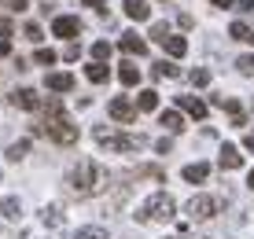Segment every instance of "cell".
<instances>
[{
    "label": "cell",
    "instance_id": "cell-1",
    "mask_svg": "<svg viewBox=\"0 0 254 239\" xmlns=\"http://www.w3.org/2000/svg\"><path fill=\"white\" fill-rule=\"evenodd\" d=\"M66 188H70V195H77V199H92V195H100V191L107 188V170H103L96 158H81V162L70 170Z\"/></svg>",
    "mask_w": 254,
    "mask_h": 239
},
{
    "label": "cell",
    "instance_id": "cell-2",
    "mask_svg": "<svg viewBox=\"0 0 254 239\" xmlns=\"http://www.w3.org/2000/svg\"><path fill=\"white\" fill-rule=\"evenodd\" d=\"M33 132H37V136H52L56 144H63V147L77 144V125L70 121V114L63 111V103H59V100H48L45 121H37V125H33Z\"/></svg>",
    "mask_w": 254,
    "mask_h": 239
},
{
    "label": "cell",
    "instance_id": "cell-3",
    "mask_svg": "<svg viewBox=\"0 0 254 239\" xmlns=\"http://www.w3.org/2000/svg\"><path fill=\"white\" fill-rule=\"evenodd\" d=\"M173 214H177V202L166 195V191H155L151 199H144V202H140L136 221H140V225H151V221H170Z\"/></svg>",
    "mask_w": 254,
    "mask_h": 239
},
{
    "label": "cell",
    "instance_id": "cell-4",
    "mask_svg": "<svg viewBox=\"0 0 254 239\" xmlns=\"http://www.w3.org/2000/svg\"><path fill=\"white\" fill-rule=\"evenodd\" d=\"M96 144L107 147V151H140V147H144V136H126V132L96 125Z\"/></svg>",
    "mask_w": 254,
    "mask_h": 239
},
{
    "label": "cell",
    "instance_id": "cell-5",
    "mask_svg": "<svg viewBox=\"0 0 254 239\" xmlns=\"http://www.w3.org/2000/svg\"><path fill=\"white\" fill-rule=\"evenodd\" d=\"M217 206H221V202L214 195H191L188 199V221H210L217 214Z\"/></svg>",
    "mask_w": 254,
    "mask_h": 239
},
{
    "label": "cell",
    "instance_id": "cell-6",
    "mask_svg": "<svg viewBox=\"0 0 254 239\" xmlns=\"http://www.w3.org/2000/svg\"><path fill=\"white\" fill-rule=\"evenodd\" d=\"M107 114L115 121H122V125H129V121H136V107L126 100V96H118V100H111V107H107Z\"/></svg>",
    "mask_w": 254,
    "mask_h": 239
},
{
    "label": "cell",
    "instance_id": "cell-7",
    "mask_svg": "<svg viewBox=\"0 0 254 239\" xmlns=\"http://www.w3.org/2000/svg\"><path fill=\"white\" fill-rule=\"evenodd\" d=\"M52 33H56V37H77V33H81V22L74 19V15H59L56 22H52Z\"/></svg>",
    "mask_w": 254,
    "mask_h": 239
},
{
    "label": "cell",
    "instance_id": "cell-8",
    "mask_svg": "<svg viewBox=\"0 0 254 239\" xmlns=\"http://www.w3.org/2000/svg\"><path fill=\"white\" fill-rule=\"evenodd\" d=\"M11 103H15V107H22V111H37V107H41V96L33 92V88H15V92H11Z\"/></svg>",
    "mask_w": 254,
    "mask_h": 239
},
{
    "label": "cell",
    "instance_id": "cell-9",
    "mask_svg": "<svg viewBox=\"0 0 254 239\" xmlns=\"http://www.w3.org/2000/svg\"><path fill=\"white\" fill-rule=\"evenodd\" d=\"M177 107L185 114H191V118H206V103L195 100V96H177Z\"/></svg>",
    "mask_w": 254,
    "mask_h": 239
},
{
    "label": "cell",
    "instance_id": "cell-10",
    "mask_svg": "<svg viewBox=\"0 0 254 239\" xmlns=\"http://www.w3.org/2000/svg\"><path fill=\"white\" fill-rule=\"evenodd\" d=\"M217 162H221V170H240V166H243V155H240V147L225 144L221 155H217Z\"/></svg>",
    "mask_w": 254,
    "mask_h": 239
},
{
    "label": "cell",
    "instance_id": "cell-11",
    "mask_svg": "<svg viewBox=\"0 0 254 239\" xmlns=\"http://www.w3.org/2000/svg\"><path fill=\"white\" fill-rule=\"evenodd\" d=\"M126 15L133 22H147L151 19V7H147V0H126Z\"/></svg>",
    "mask_w": 254,
    "mask_h": 239
},
{
    "label": "cell",
    "instance_id": "cell-12",
    "mask_svg": "<svg viewBox=\"0 0 254 239\" xmlns=\"http://www.w3.org/2000/svg\"><path fill=\"white\" fill-rule=\"evenodd\" d=\"M41 221H45V225L48 228H63V206H59V202H52V206H45V210H41Z\"/></svg>",
    "mask_w": 254,
    "mask_h": 239
},
{
    "label": "cell",
    "instance_id": "cell-13",
    "mask_svg": "<svg viewBox=\"0 0 254 239\" xmlns=\"http://www.w3.org/2000/svg\"><path fill=\"white\" fill-rule=\"evenodd\" d=\"M45 85L52 92H70V88H74V74H48Z\"/></svg>",
    "mask_w": 254,
    "mask_h": 239
},
{
    "label": "cell",
    "instance_id": "cell-14",
    "mask_svg": "<svg viewBox=\"0 0 254 239\" xmlns=\"http://www.w3.org/2000/svg\"><path fill=\"white\" fill-rule=\"evenodd\" d=\"M210 177V166L206 162H191V166H185V180L188 184H203Z\"/></svg>",
    "mask_w": 254,
    "mask_h": 239
},
{
    "label": "cell",
    "instance_id": "cell-15",
    "mask_svg": "<svg viewBox=\"0 0 254 239\" xmlns=\"http://www.w3.org/2000/svg\"><path fill=\"white\" fill-rule=\"evenodd\" d=\"M122 52H129V56H144L147 41H140L136 33H122Z\"/></svg>",
    "mask_w": 254,
    "mask_h": 239
},
{
    "label": "cell",
    "instance_id": "cell-16",
    "mask_svg": "<svg viewBox=\"0 0 254 239\" xmlns=\"http://www.w3.org/2000/svg\"><path fill=\"white\" fill-rule=\"evenodd\" d=\"M133 107H136V111H155V107H159V92H155V88H144V92L136 96Z\"/></svg>",
    "mask_w": 254,
    "mask_h": 239
},
{
    "label": "cell",
    "instance_id": "cell-17",
    "mask_svg": "<svg viewBox=\"0 0 254 239\" xmlns=\"http://www.w3.org/2000/svg\"><path fill=\"white\" fill-rule=\"evenodd\" d=\"M0 214H4L7 221H19V214H22V202L15 199V195H7V199H0Z\"/></svg>",
    "mask_w": 254,
    "mask_h": 239
},
{
    "label": "cell",
    "instance_id": "cell-18",
    "mask_svg": "<svg viewBox=\"0 0 254 239\" xmlns=\"http://www.w3.org/2000/svg\"><path fill=\"white\" fill-rule=\"evenodd\" d=\"M159 125H166L170 132H181V129H185V118H181L177 111H162L159 114Z\"/></svg>",
    "mask_w": 254,
    "mask_h": 239
},
{
    "label": "cell",
    "instance_id": "cell-19",
    "mask_svg": "<svg viewBox=\"0 0 254 239\" xmlns=\"http://www.w3.org/2000/svg\"><path fill=\"white\" fill-rule=\"evenodd\" d=\"M162 48L170 52L173 59H181V56L188 52V41H185V37H166V41H162Z\"/></svg>",
    "mask_w": 254,
    "mask_h": 239
},
{
    "label": "cell",
    "instance_id": "cell-20",
    "mask_svg": "<svg viewBox=\"0 0 254 239\" xmlns=\"http://www.w3.org/2000/svg\"><path fill=\"white\" fill-rule=\"evenodd\" d=\"M118 77H122V85H129V88H133V85L140 81V66H136V63H122Z\"/></svg>",
    "mask_w": 254,
    "mask_h": 239
},
{
    "label": "cell",
    "instance_id": "cell-21",
    "mask_svg": "<svg viewBox=\"0 0 254 239\" xmlns=\"http://www.w3.org/2000/svg\"><path fill=\"white\" fill-rule=\"evenodd\" d=\"M74 239H107V228L103 225H85V228H77Z\"/></svg>",
    "mask_w": 254,
    "mask_h": 239
},
{
    "label": "cell",
    "instance_id": "cell-22",
    "mask_svg": "<svg viewBox=\"0 0 254 239\" xmlns=\"http://www.w3.org/2000/svg\"><path fill=\"white\" fill-rule=\"evenodd\" d=\"M107 74H111V70L103 66V63H92V66H85V77H89L92 85H103V81H107Z\"/></svg>",
    "mask_w": 254,
    "mask_h": 239
},
{
    "label": "cell",
    "instance_id": "cell-23",
    "mask_svg": "<svg viewBox=\"0 0 254 239\" xmlns=\"http://www.w3.org/2000/svg\"><path fill=\"white\" fill-rule=\"evenodd\" d=\"M26 155H30V140H19V144L7 147V158H11V162H22Z\"/></svg>",
    "mask_w": 254,
    "mask_h": 239
},
{
    "label": "cell",
    "instance_id": "cell-24",
    "mask_svg": "<svg viewBox=\"0 0 254 239\" xmlns=\"http://www.w3.org/2000/svg\"><path fill=\"white\" fill-rule=\"evenodd\" d=\"M188 81L195 85V88H206V85H210V70H203V66H195V70H191V74H188Z\"/></svg>",
    "mask_w": 254,
    "mask_h": 239
},
{
    "label": "cell",
    "instance_id": "cell-25",
    "mask_svg": "<svg viewBox=\"0 0 254 239\" xmlns=\"http://www.w3.org/2000/svg\"><path fill=\"white\" fill-rule=\"evenodd\" d=\"M33 63H37V66H52V63H56V52H52V48H37V52H33Z\"/></svg>",
    "mask_w": 254,
    "mask_h": 239
},
{
    "label": "cell",
    "instance_id": "cell-26",
    "mask_svg": "<svg viewBox=\"0 0 254 239\" xmlns=\"http://www.w3.org/2000/svg\"><path fill=\"white\" fill-rule=\"evenodd\" d=\"M133 177H151V180H166V170H159V166H140Z\"/></svg>",
    "mask_w": 254,
    "mask_h": 239
},
{
    "label": "cell",
    "instance_id": "cell-27",
    "mask_svg": "<svg viewBox=\"0 0 254 239\" xmlns=\"http://www.w3.org/2000/svg\"><path fill=\"white\" fill-rule=\"evenodd\" d=\"M92 59H96V63L111 59V44H107V41H96V44H92Z\"/></svg>",
    "mask_w": 254,
    "mask_h": 239
},
{
    "label": "cell",
    "instance_id": "cell-28",
    "mask_svg": "<svg viewBox=\"0 0 254 239\" xmlns=\"http://www.w3.org/2000/svg\"><path fill=\"white\" fill-rule=\"evenodd\" d=\"M177 74H181V70L173 63H166V59H162V63H155V77H177Z\"/></svg>",
    "mask_w": 254,
    "mask_h": 239
},
{
    "label": "cell",
    "instance_id": "cell-29",
    "mask_svg": "<svg viewBox=\"0 0 254 239\" xmlns=\"http://www.w3.org/2000/svg\"><path fill=\"white\" fill-rule=\"evenodd\" d=\"M229 33H232V41H251V30H247L243 22H232V26H229Z\"/></svg>",
    "mask_w": 254,
    "mask_h": 239
},
{
    "label": "cell",
    "instance_id": "cell-30",
    "mask_svg": "<svg viewBox=\"0 0 254 239\" xmlns=\"http://www.w3.org/2000/svg\"><path fill=\"white\" fill-rule=\"evenodd\" d=\"M236 66H240V74H254V56H240V59H236Z\"/></svg>",
    "mask_w": 254,
    "mask_h": 239
},
{
    "label": "cell",
    "instance_id": "cell-31",
    "mask_svg": "<svg viewBox=\"0 0 254 239\" xmlns=\"http://www.w3.org/2000/svg\"><path fill=\"white\" fill-rule=\"evenodd\" d=\"M166 37H170V30H166V22H155V26H151V41H159V44H162Z\"/></svg>",
    "mask_w": 254,
    "mask_h": 239
},
{
    "label": "cell",
    "instance_id": "cell-32",
    "mask_svg": "<svg viewBox=\"0 0 254 239\" xmlns=\"http://www.w3.org/2000/svg\"><path fill=\"white\" fill-rule=\"evenodd\" d=\"M7 11H26V0H0Z\"/></svg>",
    "mask_w": 254,
    "mask_h": 239
},
{
    "label": "cell",
    "instance_id": "cell-33",
    "mask_svg": "<svg viewBox=\"0 0 254 239\" xmlns=\"http://www.w3.org/2000/svg\"><path fill=\"white\" fill-rule=\"evenodd\" d=\"M11 37V19H0V41Z\"/></svg>",
    "mask_w": 254,
    "mask_h": 239
},
{
    "label": "cell",
    "instance_id": "cell-34",
    "mask_svg": "<svg viewBox=\"0 0 254 239\" xmlns=\"http://www.w3.org/2000/svg\"><path fill=\"white\" fill-rule=\"evenodd\" d=\"M26 37L37 44V41H41V26H33V22H30V26H26Z\"/></svg>",
    "mask_w": 254,
    "mask_h": 239
},
{
    "label": "cell",
    "instance_id": "cell-35",
    "mask_svg": "<svg viewBox=\"0 0 254 239\" xmlns=\"http://www.w3.org/2000/svg\"><path fill=\"white\" fill-rule=\"evenodd\" d=\"M77 52H81V48H77V44H66V52H63V59H77Z\"/></svg>",
    "mask_w": 254,
    "mask_h": 239
},
{
    "label": "cell",
    "instance_id": "cell-36",
    "mask_svg": "<svg viewBox=\"0 0 254 239\" xmlns=\"http://www.w3.org/2000/svg\"><path fill=\"white\" fill-rule=\"evenodd\" d=\"M243 147H247V151L254 155V132H247V140H243Z\"/></svg>",
    "mask_w": 254,
    "mask_h": 239
},
{
    "label": "cell",
    "instance_id": "cell-37",
    "mask_svg": "<svg viewBox=\"0 0 254 239\" xmlns=\"http://www.w3.org/2000/svg\"><path fill=\"white\" fill-rule=\"evenodd\" d=\"M4 56H11V44H7V41H0V59H4Z\"/></svg>",
    "mask_w": 254,
    "mask_h": 239
},
{
    "label": "cell",
    "instance_id": "cell-38",
    "mask_svg": "<svg viewBox=\"0 0 254 239\" xmlns=\"http://www.w3.org/2000/svg\"><path fill=\"white\" fill-rule=\"evenodd\" d=\"M81 4H85V7H103L107 0H81Z\"/></svg>",
    "mask_w": 254,
    "mask_h": 239
},
{
    "label": "cell",
    "instance_id": "cell-39",
    "mask_svg": "<svg viewBox=\"0 0 254 239\" xmlns=\"http://www.w3.org/2000/svg\"><path fill=\"white\" fill-rule=\"evenodd\" d=\"M214 7H232V0H210Z\"/></svg>",
    "mask_w": 254,
    "mask_h": 239
},
{
    "label": "cell",
    "instance_id": "cell-40",
    "mask_svg": "<svg viewBox=\"0 0 254 239\" xmlns=\"http://www.w3.org/2000/svg\"><path fill=\"white\" fill-rule=\"evenodd\" d=\"M240 7L243 11H254V0H240Z\"/></svg>",
    "mask_w": 254,
    "mask_h": 239
},
{
    "label": "cell",
    "instance_id": "cell-41",
    "mask_svg": "<svg viewBox=\"0 0 254 239\" xmlns=\"http://www.w3.org/2000/svg\"><path fill=\"white\" fill-rule=\"evenodd\" d=\"M247 188L254 191V170H251V177H247Z\"/></svg>",
    "mask_w": 254,
    "mask_h": 239
},
{
    "label": "cell",
    "instance_id": "cell-42",
    "mask_svg": "<svg viewBox=\"0 0 254 239\" xmlns=\"http://www.w3.org/2000/svg\"><path fill=\"white\" fill-rule=\"evenodd\" d=\"M170 239H185V236H170Z\"/></svg>",
    "mask_w": 254,
    "mask_h": 239
},
{
    "label": "cell",
    "instance_id": "cell-43",
    "mask_svg": "<svg viewBox=\"0 0 254 239\" xmlns=\"http://www.w3.org/2000/svg\"><path fill=\"white\" fill-rule=\"evenodd\" d=\"M251 41H254V33H251Z\"/></svg>",
    "mask_w": 254,
    "mask_h": 239
}]
</instances>
